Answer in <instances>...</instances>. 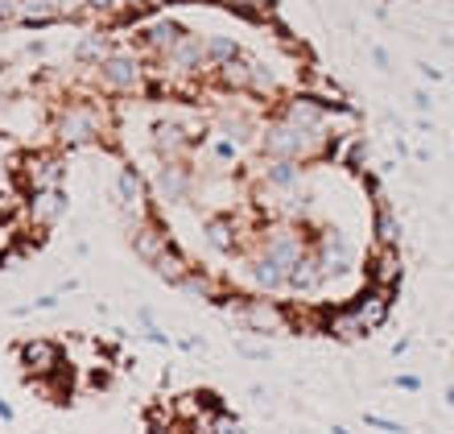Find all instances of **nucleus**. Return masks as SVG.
I'll list each match as a JSON object with an SVG mask.
<instances>
[{
	"mask_svg": "<svg viewBox=\"0 0 454 434\" xmlns=\"http://www.w3.org/2000/svg\"><path fill=\"white\" fill-rule=\"evenodd\" d=\"M79 59H104V62H108V42H104V37L83 42V46H79Z\"/></svg>",
	"mask_w": 454,
	"mask_h": 434,
	"instance_id": "27",
	"label": "nucleus"
},
{
	"mask_svg": "<svg viewBox=\"0 0 454 434\" xmlns=\"http://www.w3.org/2000/svg\"><path fill=\"white\" fill-rule=\"evenodd\" d=\"M153 265H157V278H161V281H174V286H182V281L191 278V265H186V261H182L174 249H166V253L157 256Z\"/></svg>",
	"mask_w": 454,
	"mask_h": 434,
	"instance_id": "13",
	"label": "nucleus"
},
{
	"mask_svg": "<svg viewBox=\"0 0 454 434\" xmlns=\"http://www.w3.org/2000/svg\"><path fill=\"white\" fill-rule=\"evenodd\" d=\"M326 335H335V339H364L368 335V327L359 323V314L351 311V306H339V311H326Z\"/></svg>",
	"mask_w": 454,
	"mask_h": 434,
	"instance_id": "8",
	"label": "nucleus"
},
{
	"mask_svg": "<svg viewBox=\"0 0 454 434\" xmlns=\"http://www.w3.org/2000/svg\"><path fill=\"white\" fill-rule=\"evenodd\" d=\"M256 281H261L264 289L286 286V265H281L277 256H261V261H256Z\"/></svg>",
	"mask_w": 454,
	"mask_h": 434,
	"instance_id": "16",
	"label": "nucleus"
},
{
	"mask_svg": "<svg viewBox=\"0 0 454 434\" xmlns=\"http://www.w3.org/2000/svg\"><path fill=\"white\" fill-rule=\"evenodd\" d=\"M21 360H25V368L29 373H37V376H54V373H62V351L50 343V339H29L21 348Z\"/></svg>",
	"mask_w": 454,
	"mask_h": 434,
	"instance_id": "4",
	"label": "nucleus"
},
{
	"mask_svg": "<svg viewBox=\"0 0 454 434\" xmlns=\"http://www.w3.org/2000/svg\"><path fill=\"white\" fill-rule=\"evenodd\" d=\"M17 17V0H0V21H12Z\"/></svg>",
	"mask_w": 454,
	"mask_h": 434,
	"instance_id": "29",
	"label": "nucleus"
},
{
	"mask_svg": "<svg viewBox=\"0 0 454 434\" xmlns=\"http://www.w3.org/2000/svg\"><path fill=\"white\" fill-rule=\"evenodd\" d=\"M281 121H289L294 129H306V133H326V108L318 104V99H310V96L289 99V108H286Z\"/></svg>",
	"mask_w": 454,
	"mask_h": 434,
	"instance_id": "3",
	"label": "nucleus"
},
{
	"mask_svg": "<svg viewBox=\"0 0 454 434\" xmlns=\"http://www.w3.org/2000/svg\"><path fill=\"white\" fill-rule=\"evenodd\" d=\"M17 17H21V21H50V17H54V4H50V0H17Z\"/></svg>",
	"mask_w": 454,
	"mask_h": 434,
	"instance_id": "18",
	"label": "nucleus"
},
{
	"mask_svg": "<svg viewBox=\"0 0 454 434\" xmlns=\"http://www.w3.org/2000/svg\"><path fill=\"white\" fill-rule=\"evenodd\" d=\"M169 410H174V418H186V422H191V418H203V398H199V393H186V398H178Z\"/></svg>",
	"mask_w": 454,
	"mask_h": 434,
	"instance_id": "22",
	"label": "nucleus"
},
{
	"mask_svg": "<svg viewBox=\"0 0 454 434\" xmlns=\"http://www.w3.org/2000/svg\"><path fill=\"white\" fill-rule=\"evenodd\" d=\"M99 71H104V83L116 87V91H132V87L141 83V67L132 59H108Z\"/></svg>",
	"mask_w": 454,
	"mask_h": 434,
	"instance_id": "9",
	"label": "nucleus"
},
{
	"mask_svg": "<svg viewBox=\"0 0 454 434\" xmlns=\"http://www.w3.org/2000/svg\"><path fill=\"white\" fill-rule=\"evenodd\" d=\"M62 207H67V199H62V191H34V203H29V216H34L37 228H50L54 219L62 216Z\"/></svg>",
	"mask_w": 454,
	"mask_h": 434,
	"instance_id": "11",
	"label": "nucleus"
},
{
	"mask_svg": "<svg viewBox=\"0 0 454 434\" xmlns=\"http://www.w3.org/2000/svg\"><path fill=\"white\" fill-rule=\"evenodd\" d=\"M87 4H91V9H96V12H104V9H108V4H112V0H87Z\"/></svg>",
	"mask_w": 454,
	"mask_h": 434,
	"instance_id": "30",
	"label": "nucleus"
},
{
	"mask_svg": "<svg viewBox=\"0 0 454 434\" xmlns=\"http://www.w3.org/2000/svg\"><path fill=\"white\" fill-rule=\"evenodd\" d=\"M223 83H231V87H248V67L231 59V62L223 67Z\"/></svg>",
	"mask_w": 454,
	"mask_h": 434,
	"instance_id": "25",
	"label": "nucleus"
},
{
	"mask_svg": "<svg viewBox=\"0 0 454 434\" xmlns=\"http://www.w3.org/2000/svg\"><path fill=\"white\" fill-rule=\"evenodd\" d=\"M211 244H215V249H231V224H227V219H211Z\"/></svg>",
	"mask_w": 454,
	"mask_h": 434,
	"instance_id": "24",
	"label": "nucleus"
},
{
	"mask_svg": "<svg viewBox=\"0 0 454 434\" xmlns=\"http://www.w3.org/2000/svg\"><path fill=\"white\" fill-rule=\"evenodd\" d=\"M203 54H207V59L231 62V59H236V42H227V37H207V42H203Z\"/></svg>",
	"mask_w": 454,
	"mask_h": 434,
	"instance_id": "23",
	"label": "nucleus"
},
{
	"mask_svg": "<svg viewBox=\"0 0 454 434\" xmlns=\"http://www.w3.org/2000/svg\"><path fill=\"white\" fill-rule=\"evenodd\" d=\"M132 244H137V256L153 265L157 256H161V253H166V249H169V236H161V232H157V228H141V232H137V241H132Z\"/></svg>",
	"mask_w": 454,
	"mask_h": 434,
	"instance_id": "12",
	"label": "nucleus"
},
{
	"mask_svg": "<svg viewBox=\"0 0 454 434\" xmlns=\"http://www.w3.org/2000/svg\"><path fill=\"white\" fill-rule=\"evenodd\" d=\"M376 241H380V249H396V241H401V224L393 219L388 207H376Z\"/></svg>",
	"mask_w": 454,
	"mask_h": 434,
	"instance_id": "15",
	"label": "nucleus"
},
{
	"mask_svg": "<svg viewBox=\"0 0 454 434\" xmlns=\"http://www.w3.org/2000/svg\"><path fill=\"white\" fill-rule=\"evenodd\" d=\"M236 319L256 335H286L289 331V314L277 302H261V298H239Z\"/></svg>",
	"mask_w": 454,
	"mask_h": 434,
	"instance_id": "1",
	"label": "nucleus"
},
{
	"mask_svg": "<svg viewBox=\"0 0 454 434\" xmlns=\"http://www.w3.org/2000/svg\"><path fill=\"white\" fill-rule=\"evenodd\" d=\"M25 166H29V170H25V178H29V186H34V191H59V178H62V162H59V157L34 154Z\"/></svg>",
	"mask_w": 454,
	"mask_h": 434,
	"instance_id": "6",
	"label": "nucleus"
},
{
	"mask_svg": "<svg viewBox=\"0 0 454 434\" xmlns=\"http://www.w3.org/2000/svg\"><path fill=\"white\" fill-rule=\"evenodd\" d=\"M223 4L227 9H236V12H244V17H256V21L273 12V0H223Z\"/></svg>",
	"mask_w": 454,
	"mask_h": 434,
	"instance_id": "21",
	"label": "nucleus"
},
{
	"mask_svg": "<svg viewBox=\"0 0 454 434\" xmlns=\"http://www.w3.org/2000/svg\"><path fill=\"white\" fill-rule=\"evenodd\" d=\"M157 145H161V149H178L182 133H178V129H169V124H161V129H157Z\"/></svg>",
	"mask_w": 454,
	"mask_h": 434,
	"instance_id": "28",
	"label": "nucleus"
},
{
	"mask_svg": "<svg viewBox=\"0 0 454 434\" xmlns=\"http://www.w3.org/2000/svg\"><path fill=\"white\" fill-rule=\"evenodd\" d=\"M120 199H124L129 211H141L145 207V182L137 178V170H124V174H120Z\"/></svg>",
	"mask_w": 454,
	"mask_h": 434,
	"instance_id": "14",
	"label": "nucleus"
},
{
	"mask_svg": "<svg viewBox=\"0 0 454 434\" xmlns=\"http://www.w3.org/2000/svg\"><path fill=\"white\" fill-rule=\"evenodd\" d=\"M286 281L294 289H306V294H310V289H318L326 281L323 269H318V256H298V261L286 269Z\"/></svg>",
	"mask_w": 454,
	"mask_h": 434,
	"instance_id": "10",
	"label": "nucleus"
},
{
	"mask_svg": "<svg viewBox=\"0 0 454 434\" xmlns=\"http://www.w3.org/2000/svg\"><path fill=\"white\" fill-rule=\"evenodd\" d=\"M269 178H273L277 186H289V182L298 178V166H294V162H273V170H269Z\"/></svg>",
	"mask_w": 454,
	"mask_h": 434,
	"instance_id": "26",
	"label": "nucleus"
},
{
	"mask_svg": "<svg viewBox=\"0 0 454 434\" xmlns=\"http://www.w3.org/2000/svg\"><path fill=\"white\" fill-rule=\"evenodd\" d=\"M99 129L96 121V112H87V108H71L67 116H62V141H71V145H83L91 141Z\"/></svg>",
	"mask_w": 454,
	"mask_h": 434,
	"instance_id": "7",
	"label": "nucleus"
},
{
	"mask_svg": "<svg viewBox=\"0 0 454 434\" xmlns=\"http://www.w3.org/2000/svg\"><path fill=\"white\" fill-rule=\"evenodd\" d=\"M199 434H244V426H239V418L215 410V414H207V422H199Z\"/></svg>",
	"mask_w": 454,
	"mask_h": 434,
	"instance_id": "17",
	"label": "nucleus"
},
{
	"mask_svg": "<svg viewBox=\"0 0 454 434\" xmlns=\"http://www.w3.org/2000/svg\"><path fill=\"white\" fill-rule=\"evenodd\" d=\"M388 298H393L388 289H372V286H368V289H364V294L356 298V306H351V311H356L359 323L372 331V327H380L384 319H388Z\"/></svg>",
	"mask_w": 454,
	"mask_h": 434,
	"instance_id": "5",
	"label": "nucleus"
},
{
	"mask_svg": "<svg viewBox=\"0 0 454 434\" xmlns=\"http://www.w3.org/2000/svg\"><path fill=\"white\" fill-rule=\"evenodd\" d=\"M401 273H405V265H401V253L396 249H376L368 261V286L372 289H388L393 294L396 286H401Z\"/></svg>",
	"mask_w": 454,
	"mask_h": 434,
	"instance_id": "2",
	"label": "nucleus"
},
{
	"mask_svg": "<svg viewBox=\"0 0 454 434\" xmlns=\"http://www.w3.org/2000/svg\"><path fill=\"white\" fill-rule=\"evenodd\" d=\"M157 186H161V199H169V203H178L182 191H186V178H182V170H161V178H157Z\"/></svg>",
	"mask_w": 454,
	"mask_h": 434,
	"instance_id": "20",
	"label": "nucleus"
},
{
	"mask_svg": "<svg viewBox=\"0 0 454 434\" xmlns=\"http://www.w3.org/2000/svg\"><path fill=\"white\" fill-rule=\"evenodd\" d=\"M182 37H186V34H182L178 25H169V21H161V25H153V29H149V42H153L157 50H174Z\"/></svg>",
	"mask_w": 454,
	"mask_h": 434,
	"instance_id": "19",
	"label": "nucleus"
}]
</instances>
